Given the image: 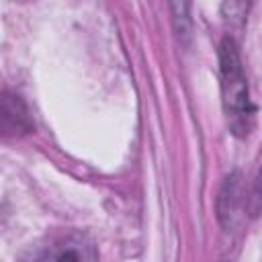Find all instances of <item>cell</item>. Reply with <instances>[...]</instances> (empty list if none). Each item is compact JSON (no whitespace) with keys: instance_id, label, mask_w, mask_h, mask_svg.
I'll use <instances>...</instances> for the list:
<instances>
[{"instance_id":"6da1fadb","label":"cell","mask_w":262,"mask_h":262,"mask_svg":"<svg viewBox=\"0 0 262 262\" xmlns=\"http://www.w3.org/2000/svg\"><path fill=\"white\" fill-rule=\"evenodd\" d=\"M219 74H221V96L227 125L235 135H246L252 129L254 104L248 92V80L242 68L237 45L225 37L219 47Z\"/></svg>"},{"instance_id":"7a4b0ae2","label":"cell","mask_w":262,"mask_h":262,"mask_svg":"<svg viewBox=\"0 0 262 262\" xmlns=\"http://www.w3.org/2000/svg\"><path fill=\"white\" fill-rule=\"evenodd\" d=\"M16 262H98V250L82 231H57L27 246Z\"/></svg>"},{"instance_id":"3957f363","label":"cell","mask_w":262,"mask_h":262,"mask_svg":"<svg viewBox=\"0 0 262 262\" xmlns=\"http://www.w3.org/2000/svg\"><path fill=\"white\" fill-rule=\"evenodd\" d=\"M2 129L6 135L10 133H27L31 129V121L27 108L18 96L4 94L2 98Z\"/></svg>"},{"instance_id":"277c9868","label":"cell","mask_w":262,"mask_h":262,"mask_svg":"<svg viewBox=\"0 0 262 262\" xmlns=\"http://www.w3.org/2000/svg\"><path fill=\"white\" fill-rule=\"evenodd\" d=\"M237 174H231L219 194V217L225 225H231V219L237 211Z\"/></svg>"},{"instance_id":"5b68a950","label":"cell","mask_w":262,"mask_h":262,"mask_svg":"<svg viewBox=\"0 0 262 262\" xmlns=\"http://www.w3.org/2000/svg\"><path fill=\"white\" fill-rule=\"evenodd\" d=\"M252 213L256 215L260 209H262V168L256 176V182H254V190H252Z\"/></svg>"}]
</instances>
